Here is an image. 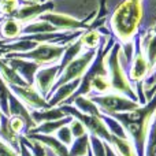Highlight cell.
Masks as SVG:
<instances>
[{"label":"cell","mask_w":156,"mask_h":156,"mask_svg":"<svg viewBox=\"0 0 156 156\" xmlns=\"http://www.w3.org/2000/svg\"><path fill=\"white\" fill-rule=\"evenodd\" d=\"M0 156H19L16 151H14L5 141H3V138L0 137Z\"/></svg>","instance_id":"37"},{"label":"cell","mask_w":156,"mask_h":156,"mask_svg":"<svg viewBox=\"0 0 156 156\" xmlns=\"http://www.w3.org/2000/svg\"><path fill=\"white\" fill-rule=\"evenodd\" d=\"M141 30V48H143L144 54H145L148 63L151 66V70H156V32H145Z\"/></svg>","instance_id":"16"},{"label":"cell","mask_w":156,"mask_h":156,"mask_svg":"<svg viewBox=\"0 0 156 156\" xmlns=\"http://www.w3.org/2000/svg\"><path fill=\"white\" fill-rule=\"evenodd\" d=\"M96 51L97 49L83 51L80 56H77L73 62L69 63V65L63 69V71L60 73V76L58 77L56 82H55L54 88H52L51 93H49V99H51L52 93H54L59 86L65 85V83H67V82H71V81H74V80H80V78L85 74V71L88 70V67L90 66V63L93 62L94 56H96ZM48 100H47V101H48Z\"/></svg>","instance_id":"6"},{"label":"cell","mask_w":156,"mask_h":156,"mask_svg":"<svg viewBox=\"0 0 156 156\" xmlns=\"http://www.w3.org/2000/svg\"><path fill=\"white\" fill-rule=\"evenodd\" d=\"M101 119L105 123V126H107L108 132H110L112 136L119 137V138H129L126 134V132H125V129L122 127V125L119 123L118 121H115L114 118H111L110 115H105V114H101Z\"/></svg>","instance_id":"27"},{"label":"cell","mask_w":156,"mask_h":156,"mask_svg":"<svg viewBox=\"0 0 156 156\" xmlns=\"http://www.w3.org/2000/svg\"><path fill=\"white\" fill-rule=\"evenodd\" d=\"M40 3H45V2H48V0H38Z\"/></svg>","instance_id":"40"},{"label":"cell","mask_w":156,"mask_h":156,"mask_svg":"<svg viewBox=\"0 0 156 156\" xmlns=\"http://www.w3.org/2000/svg\"><path fill=\"white\" fill-rule=\"evenodd\" d=\"M83 51H85V49L82 48V44H81L80 38L76 40L74 43L66 45V49H65V52H63V56H62V59H60V62H59V76H60V73L63 71V69H65L69 63L73 62L77 56H80Z\"/></svg>","instance_id":"21"},{"label":"cell","mask_w":156,"mask_h":156,"mask_svg":"<svg viewBox=\"0 0 156 156\" xmlns=\"http://www.w3.org/2000/svg\"><path fill=\"white\" fill-rule=\"evenodd\" d=\"M19 156H33L29 149H27V147L23 143H21V141H19Z\"/></svg>","instance_id":"38"},{"label":"cell","mask_w":156,"mask_h":156,"mask_svg":"<svg viewBox=\"0 0 156 156\" xmlns=\"http://www.w3.org/2000/svg\"><path fill=\"white\" fill-rule=\"evenodd\" d=\"M3 19H4V16H2V15H0V22H2Z\"/></svg>","instance_id":"41"},{"label":"cell","mask_w":156,"mask_h":156,"mask_svg":"<svg viewBox=\"0 0 156 156\" xmlns=\"http://www.w3.org/2000/svg\"><path fill=\"white\" fill-rule=\"evenodd\" d=\"M69 126H70L71 134H73L74 140L78 138V137H82V136H85L86 133H88V130L85 129V126H83V125L76 118H73V121H71V123L69 125Z\"/></svg>","instance_id":"36"},{"label":"cell","mask_w":156,"mask_h":156,"mask_svg":"<svg viewBox=\"0 0 156 156\" xmlns=\"http://www.w3.org/2000/svg\"><path fill=\"white\" fill-rule=\"evenodd\" d=\"M74 107L77 108L78 111L83 114H88V115H94V116H101V112H100L99 107L89 99L88 96H80L76 97L73 101Z\"/></svg>","instance_id":"25"},{"label":"cell","mask_w":156,"mask_h":156,"mask_svg":"<svg viewBox=\"0 0 156 156\" xmlns=\"http://www.w3.org/2000/svg\"><path fill=\"white\" fill-rule=\"evenodd\" d=\"M80 81H81V78L59 86V88L52 93L51 99L47 101L48 103V108H54V107H56V105H62L66 100L70 99V97L74 94V92L78 89V86H80Z\"/></svg>","instance_id":"15"},{"label":"cell","mask_w":156,"mask_h":156,"mask_svg":"<svg viewBox=\"0 0 156 156\" xmlns=\"http://www.w3.org/2000/svg\"><path fill=\"white\" fill-rule=\"evenodd\" d=\"M26 0H0V15L11 18Z\"/></svg>","instance_id":"29"},{"label":"cell","mask_w":156,"mask_h":156,"mask_svg":"<svg viewBox=\"0 0 156 156\" xmlns=\"http://www.w3.org/2000/svg\"><path fill=\"white\" fill-rule=\"evenodd\" d=\"M143 0H125L110 18L111 34L118 38V43L127 44L134 40L143 22Z\"/></svg>","instance_id":"2"},{"label":"cell","mask_w":156,"mask_h":156,"mask_svg":"<svg viewBox=\"0 0 156 156\" xmlns=\"http://www.w3.org/2000/svg\"><path fill=\"white\" fill-rule=\"evenodd\" d=\"M58 77H59V63L52 66H44V67H40V70L36 73L33 86L37 89V92L44 99L48 100L49 93H51Z\"/></svg>","instance_id":"12"},{"label":"cell","mask_w":156,"mask_h":156,"mask_svg":"<svg viewBox=\"0 0 156 156\" xmlns=\"http://www.w3.org/2000/svg\"><path fill=\"white\" fill-rule=\"evenodd\" d=\"M10 90L14 93V96L27 108V110H47L48 103L47 100L37 92V89L33 85L26 86H16V85H8Z\"/></svg>","instance_id":"9"},{"label":"cell","mask_w":156,"mask_h":156,"mask_svg":"<svg viewBox=\"0 0 156 156\" xmlns=\"http://www.w3.org/2000/svg\"><path fill=\"white\" fill-rule=\"evenodd\" d=\"M103 37L104 36L99 30H85L82 33V36L80 37V41L85 51H88V49H97L100 43H101Z\"/></svg>","instance_id":"24"},{"label":"cell","mask_w":156,"mask_h":156,"mask_svg":"<svg viewBox=\"0 0 156 156\" xmlns=\"http://www.w3.org/2000/svg\"><path fill=\"white\" fill-rule=\"evenodd\" d=\"M92 90H94L99 94H107L111 93V83L108 76H97L92 80Z\"/></svg>","instance_id":"30"},{"label":"cell","mask_w":156,"mask_h":156,"mask_svg":"<svg viewBox=\"0 0 156 156\" xmlns=\"http://www.w3.org/2000/svg\"><path fill=\"white\" fill-rule=\"evenodd\" d=\"M62 111L66 115H70L73 118L78 119L81 123L85 126V129L88 130L89 134H93L96 137H99L100 140H103L104 143L110 144L111 143V133L108 132L105 123L103 122L101 116H94V115H88L83 114L81 111H78L74 105H62Z\"/></svg>","instance_id":"7"},{"label":"cell","mask_w":156,"mask_h":156,"mask_svg":"<svg viewBox=\"0 0 156 156\" xmlns=\"http://www.w3.org/2000/svg\"><path fill=\"white\" fill-rule=\"evenodd\" d=\"M40 21H45L51 23L56 30H65V32H76V30H89V25L85 21H80L66 14H56V12H45L40 16Z\"/></svg>","instance_id":"11"},{"label":"cell","mask_w":156,"mask_h":156,"mask_svg":"<svg viewBox=\"0 0 156 156\" xmlns=\"http://www.w3.org/2000/svg\"><path fill=\"white\" fill-rule=\"evenodd\" d=\"M88 97L99 107L100 112L105 114V115L129 112V111L136 110V108H138L141 105L140 103L133 101L129 97L115 93V92H111V93H107V94H99V96L89 94Z\"/></svg>","instance_id":"5"},{"label":"cell","mask_w":156,"mask_h":156,"mask_svg":"<svg viewBox=\"0 0 156 156\" xmlns=\"http://www.w3.org/2000/svg\"><path fill=\"white\" fill-rule=\"evenodd\" d=\"M107 5H105V0H101L100 2V7H99V12L96 14L93 22L89 25V30H97L101 26L105 25V21H107Z\"/></svg>","instance_id":"32"},{"label":"cell","mask_w":156,"mask_h":156,"mask_svg":"<svg viewBox=\"0 0 156 156\" xmlns=\"http://www.w3.org/2000/svg\"><path fill=\"white\" fill-rule=\"evenodd\" d=\"M71 121H73V116L67 115L62 119H58V121L44 122V123H41V125H37V126L30 130V133H27V134H55L60 127L66 126V125H70Z\"/></svg>","instance_id":"19"},{"label":"cell","mask_w":156,"mask_h":156,"mask_svg":"<svg viewBox=\"0 0 156 156\" xmlns=\"http://www.w3.org/2000/svg\"><path fill=\"white\" fill-rule=\"evenodd\" d=\"M66 47L55 45V44H38L34 49L29 52H22V54H7L2 58H18V59L32 60L37 63L38 66H52L58 65L63 56Z\"/></svg>","instance_id":"4"},{"label":"cell","mask_w":156,"mask_h":156,"mask_svg":"<svg viewBox=\"0 0 156 156\" xmlns=\"http://www.w3.org/2000/svg\"><path fill=\"white\" fill-rule=\"evenodd\" d=\"M89 148H90L93 156H105L104 141L93 134H89Z\"/></svg>","instance_id":"34"},{"label":"cell","mask_w":156,"mask_h":156,"mask_svg":"<svg viewBox=\"0 0 156 156\" xmlns=\"http://www.w3.org/2000/svg\"><path fill=\"white\" fill-rule=\"evenodd\" d=\"M133 41H134V54H133L132 63H130L129 71H127V77H129L130 82L134 85V83L143 82L152 73V70L148 63V59L141 48V30H138Z\"/></svg>","instance_id":"8"},{"label":"cell","mask_w":156,"mask_h":156,"mask_svg":"<svg viewBox=\"0 0 156 156\" xmlns=\"http://www.w3.org/2000/svg\"><path fill=\"white\" fill-rule=\"evenodd\" d=\"M11 90L8 85L4 82L2 77H0V111L3 115L10 118V111H8V96H10Z\"/></svg>","instance_id":"31"},{"label":"cell","mask_w":156,"mask_h":156,"mask_svg":"<svg viewBox=\"0 0 156 156\" xmlns=\"http://www.w3.org/2000/svg\"><path fill=\"white\" fill-rule=\"evenodd\" d=\"M32 2H38V0H32Z\"/></svg>","instance_id":"42"},{"label":"cell","mask_w":156,"mask_h":156,"mask_svg":"<svg viewBox=\"0 0 156 156\" xmlns=\"http://www.w3.org/2000/svg\"><path fill=\"white\" fill-rule=\"evenodd\" d=\"M8 111H10V116H19V118H22L25 121V125H26V134L30 133V130L36 127V123L33 122L32 116H30V110H27V108L14 96L12 92H11L10 96H8Z\"/></svg>","instance_id":"14"},{"label":"cell","mask_w":156,"mask_h":156,"mask_svg":"<svg viewBox=\"0 0 156 156\" xmlns=\"http://www.w3.org/2000/svg\"><path fill=\"white\" fill-rule=\"evenodd\" d=\"M121 51H122V44L115 43L112 48L110 49V52L107 54V56H105V66H107L111 89L115 93L123 94V96L129 97L133 101L138 103V97L134 92L133 83L130 82L129 77H127L126 71L123 70L121 60H119V52Z\"/></svg>","instance_id":"3"},{"label":"cell","mask_w":156,"mask_h":156,"mask_svg":"<svg viewBox=\"0 0 156 156\" xmlns=\"http://www.w3.org/2000/svg\"><path fill=\"white\" fill-rule=\"evenodd\" d=\"M0 115H2V111H0Z\"/></svg>","instance_id":"43"},{"label":"cell","mask_w":156,"mask_h":156,"mask_svg":"<svg viewBox=\"0 0 156 156\" xmlns=\"http://www.w3.org/2000/svg\"><path fill=\"white\" fill-rule=\"evenodd\" d=\"M52 8H54V3H52L51 0H48V2H45V3L26 0L11 18L22 22L23 25H27V23H30V22L37 21L43 14L52 11Z\"/></svg>","instance_id":"10"},{"label":"cell","mask_w":156,"mask_h":156,"mask_svg":"<svg viewBox=\"0 0 156 156\" xmlns=\"http://www.w3.org/2000/svg\"><path fill=\"white\" fill-rule=\"evenodd\" d=\"M144 156H156V112L151 122V126H149L148 136H147L145 154H144Z\"/></svg>","instance_id":"28"},{"label":"cell","mask_w":156,"mask_h":156,"mask_svg":"<svg viewBox=\"0 0 156 156\" xmlns=\"http://www.w3.org/2000/svg\"><path fill=\"white\" fill-rule=\"evenodd\" d=\"M0 77L4 80L7 85H16V86H26L27 82L23 80L12 67L5 63V60L0 56Z\"/></svg>","instance_id":"20"},{"label":"cell","mask_w":156,"mask_h":156,"mask_svg":"<svg viewBox=\"0 0 156 156\" xmlns=\"http://www.w3.org/2000/svg\"><path fill=\"white\" fill-rule=\"evenodd\" d=\"M89 151V133L73 141L69 148V156H86Z\"/></svg>","instance_id":"26"},{"label":"cell","mask_w":156,"mask_h":156,"mask_svg":"<svg viewBox=\"0 0 156 156\" xmlns=\"http://www.w3.org/2000/svg\"><path fill=\"white\" fill-rule=\"evenodd\" d=\"M30 116H32L33 122L37 126V125H41L44 122L62 119L67 115L63 112L60 107H54V108H47V110H33V111H30Z\"/></svg>","instance_id":"18"},{"label":"cell","mask_w":156,"mask_h":156,"mask_svg":"<svg viewBox=\"0 0 156 156\" xmlns=\"http://www.w3.org/2000/svg\"><path fill=\"white\" fill-rule=\"evenodd\" d=\"M151 32H156V25L154 26V29H151Z\"/></svg>","instance_id":"39"},{"label":"cell","mask_w":156,"mask_h":156,"mask_svg":"<svg viewBox=\"0 0 156 156\" xmlns=\"http://www.w3.org/2000/svg\"><path fill=\"white\" fill-rule=\"evenodd\" d=\"M5 60L10 67H12L16 73L19 74L25 81L27 82V85H33L34 83V76L41 66H38L37 63L32 62V60H25V59H18V58H3Z\"/></svg>","instance_id":"13"},{"label":"cell","mask_w":156,"mask_h":156,"mask_svg":"<svg viewBox=\"0 0 156 156\" xmlns=\"http://www.w3.org/2000/svg\"><path fill=\"white\" fill-rule=\"evenodd\" d=\"M108 145L112 147L118 156H137L134 145L129 138H119L111 134V143Z\"/></svg>","instance_id":"22"},{"label":"cell","mask_w":156,"mask_h":156,"mask_svg":"<svg viewBox=\"0 0 156 156\" xmlns=\"http://www.w3.org/2000/svg\"><path fill=\"white\" fill-rule=\"evenodd\" d=\"M156 112V93L147 101V104L140 105L138 108L129 112L112 114L110 115L115 121H118L125 129L129 140L133 143L137 156H144L145 154L147 136L149 132V126Z\"/></svg>","instance_id":"1"},{"label":"cell","mask_w":156,"mask_h":156,"mask_svg":"<svg viewBox=\"0 0 156 156\" xmlns=\"http://www.w3.org/2000/svg\"><path fill=\"white\" fill-rule=\"evenodd\" d=\"M55 137H56L63 145L67 147V148H70V145L74 141V137H73V134H71V130H70V126H69V125L60 127V129L55 133Z\"/></svg>","instance_id":"35"},{"label":"cell","mask_w":156,"mask_h":156,"mask_svg":"<svg viewBox=\"0 0 156 156\" xmlns=\"http://www.w3.org/2000/svg\"><path fill=\"white\" fill-rule=\"evenodd\" d=\"M25 25L14 18H4L0 22V37L7 41H15L22 36Z\"/></svg>","instance_id":"17"},{"label":"cell","mask_w":156,"mask_h":156,"mask_svg":"<svg viewBox=\"0 0 156 156\" xmlns=\"http://www.w3.org/2000/svg\"><path fill=\"white\" fill-rule=\"evenodd\" d=\"M52 32H58L56 27H54L51 23L45 21H37L30 22V23L25 25L23 30H22V36H29V34H40V33H52Z\"/></svg>","instance_id":"23"},{"label":"cell","mask_w":156,"mask_h":156,"mask_svg":"<svg viewBox=\"0 0 156 156\" xmlns=\"http://www.w3.org/2000/svg\"><path fill=\"white\" fill-rule=\"evenodd\" d=\"M8 130L15 136H25L26 134L25 121L19 116H10L8 118Z\"/></svg>","instance_id":"33"}]
</instances>
